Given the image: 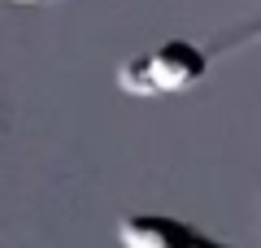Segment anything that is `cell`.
Here are the masks:
<instances>
[{
    "instance_id": "1",
    "label": "cell",
    "mask_w": 261,
    "mask_h": 248,
    "mask_svg": "<svg viewBox=\"0 0 261 248\" xmlns=\"http://www.w3.org/2000/svg\"><path fill=\"white\" fill-rule=\"evenodd\" d=\"M209 70V57L200 53L196 44L187 39H170V44L152 48L144 57H130V61L118 65V87L126 96H174V92H187L192 83H200Z\"/></svg>"
},
{
    "instance_id": "2",
    "label": "cell",
    "mask_w": 261,
    "mask_h": 248,
    "mask_svg": "<svg viewBox=\"0 0 261 248\" xmlns=\"http://www.w3.org/2000/svg\"><path fill=\"white\" fill-rule=\"evenodd\" d=\"M118 244L122 248H235V244H222L218 235H209V231H200L196 222L174 218V213H157V209L126 213L118 222Z\"/></svg>"
}]
</instances>
